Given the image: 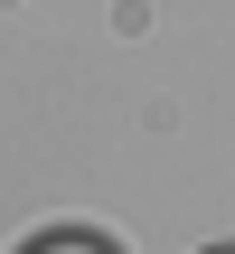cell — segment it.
Instances as JSON below:
<instances>
[{
	"label": "cell",
	"mask_w": 235,
	"mask_h": 254,
	"mask_svg": "<svg viewBox=\"0 0 235 254\" xmlns=\"http://www.w3.org/2000/svg\"><path fill=\"white\" fill-rule=\"evenodd\" d=\"M57 254H94V245H57Z\"/></svg>",
	"instance_id": "6da1fadb"
}]
</instances>
